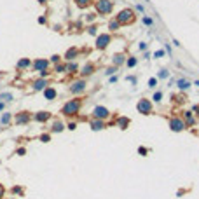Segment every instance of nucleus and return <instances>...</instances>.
I'll list each match as a JSON object with an SVG mask.
<instances>
[{
    "instance_id": "f257e3e1",
    "label": "nucleus",
    "mask_w": 199,
    "mask_h": 199,
    "mask_svg": "<svg viewBox=\"0 0 199 199\" xmlns=\"http://www.w3.org/2000/svg\"><path fill=\"white\" fill-rule=\"evenodd\" d=\"M82 107H84V98L82 96H74L72 100H68V101L61 107L59 113H61L63 117H66V119H74V117H77V115L81 113Z\"/></svg>"
},
{
    "instance_id": "f03ea898",
    "label": "nucleus",
    "mask_w": 199,
    "mask_h": 199,
    "mask_svg": "<svg viewBox=\"0 0 199 199\" xmlns=\"http://www.w3.org/2000/svg\"><path fill=\"white\" fill-rule=\"evenodd\" d=\"M113 18L121 23V26H131V25L136 21V11L131 9V7H124V9H121Z\"/></svg>"
},
{
    "instance_id": "7ed1b4c3",
    "label": "nucleus",
    "mask_w": 199,
    "mask_h": 199,
    "mask_svg": "<svg viewBox=\"0 0 199 199\" xmlns=\"http://www.w3.org/2000/svg\"><path fill=\"white\" fill-rule=\"evenodd\" d=\"M93 6H94V12L98 16H110L113 12L115 2L113 0H94Z\"/></svg>"
},
{
    "instance_id": "20e7f679",
    "label": "nucleus",
    "mask_w": 199,
    "mask_h": 199,
    "mask_svg": "<svg viewBox=\"0 0 199 199\" xmlns=\"http://www.w3.org/2000/svg\"><path fill=\"white\" fill-rule=\"evenodd\" d=\"M112 40H113V35L110 32L98 33L96 40H94V49H96V51H105V49H108V46L112 44Z\"/></svg>"
},
{
    "instance_id": "39448f33",
    "label": "nucleus",
    "mask_w": 199,
    "mask_h": 199,
    "mask_svg": "<svg viewBox=\"0 0 199 199\" xmlns=\"http://www.w3.org/2000/svg\"><path fill=\"white\" fill-rule=\"evenodd\" d=\"M136 110L138 113L141 115H152L154 113V101H152L150 98H140L138 101H136Z\"/></svg>"
},
{
    "instance_id": "423d86ee",
    "label": "nucleus",
    "mask_w": 199,
    "mask_h": 199,
    "mask_svg": "<svg viewBox=\"0 0 199 199\" xmlns=\"http://www.w3.org/2000/svg\"><path fill=\"white\" fill-rule=\"evenodd\" d=\"M32 121H33V113L30 110H19V112L14 113V119H12V122L16 126H28Z\"/></svg>"
},
{
    "instance_id": "0eeeda50",
    "label": "nucleus",
    "mask_w": 199,
    "mask_h": 199,
    "mask_svg": "<svg viewBox=\"0 0 199 199\" xmlns=\"http://www.w3.org/2000/svg\"><path fill=\"white\" fill-rule=\"evenodd\" d=\"M86 89H87V81L86 79H75V81L70 84V87H68V91L74 94V96H82L84 93H86Z\"/></svg>"
},
{
    "instance_id": "6e6552de",
    "label": "nucleus",
    "mask_w": 199,
    "mask_h": 199,
    "mask_svg": "<svg viewBox=\"0 0 199 199\" xmlns=\"http://www.w3.org/2000/svg\"><path fill=\"white\" fill-rule=\"evenodd\" d=\"M168 126H169V129H171L173 133H182V131H185L187 129V126H185V121L182 119V115H171L169 117V121H168Z\"/></svg>"
},
{
    "instance_id": "1a4fd4ad",
    "label": "nucleus",
    "mask_w": 199,
    "mask_h": 199,
    "mask_svg": "<svg viewBox=\"0 0 199 199\" xmlns=\"http://www.w3.org/2000/svg\"><path fill=\"white\" fill-rule=\"evenodd\" d=\"M112 117V112L108 110L107 107L103 105H96V107L91 110V119H100V121H108Z\"/></svg>"
},
{
    "instance_id": "9d476101",
    "label": "nucleus",
    "mask_w": 199,
    "mask_h": 199,
    "mask_svg": "<svg viewBox=\"0 0 199 199\" xmlns=\"http://www.w3.org/2000/svg\"><path fill=\"white\" fill-rule=\"evenodd\" d=\"M180 115H182V119L185 121V126H187V129H192V128H196V126H197V121H199V119L194 115L192 110H182V112H180Z\"/></svg>"
},
{
    "instance_id": "9b49d317",
    "label": "nucleus",
    "mask_w": 199,
    "mask_h": 199,
    "mask_svg": "<svg viewBox=\"0 0 199 199\" xmlns=\"http://www.w3.org/2000/svg\"><path fill=\"white\" fill-rule=\"evenodd\" d=\"M47 68H51V61H49V58H37V59H33L30 70L42 72V70H47Z\"/></svg>"
},
{
    "instance_id": "f8f14e48",
    "label": "nucleus",
    "mask_w": 199,
    "mask_h": 199,
    "mask_svg": "<svg viewBox=\"0 0 199 199\" xmlns=\"http://www.w3.org/2000/svg\"><path fill=\"white\" fill-rule=\"evenodd\" d=\"M94 72H96V65L93 63V61H87L84 66H81V70H79V77H81V79H87V77H91Z\"/></svg>"
},
{
    "instance_id": "ddd939ff",
    "label": "nucleus",
    "mask_w": 199,
    "mask_h": 199,
    "mask_svg": "<svg viewBox=\"0 0 199 199\" xmlns=\"http://www.w3.org/2000/svg\"><path fill=\"white\" fill-rule=\"evenodd\" d=\"M51 119H53V113L49 110H38L33 113V121L38 124H47V121H51Z\"/></svg>"
},
{
    "instance_id": "4468645a",
    "label": "nucleus",
    "mask_w": 199,
    "mask_h": 199,
    "mask_svg": "<svg viewBox=\"0 0 199 199\" xmlns=\"http://www.w3.org/2000/svg\"><path fill=\"white\" fill-rule=\"evenodd\" d=\"M79 56H81V49L75 47V46H72V47H68L66 51H65L63 59H65V61H75Z\"/></svg>"
},
{
    "instance_id": "2eb2a0df",
    "label": "nucleus",
    "mask_w": 199,
    "mask_h": 199,
    "mask_svg": "<svg viewBox=\"0 0 199 199\" xmlns=\"http://www.w3.org/2000/svg\"><path fill=\"white\" fill-rule=\"evenodd\" d=\"M49 86V79H35V81L32 82V91L33 93H40V91H44L46 87Z\"/></svg>"
},
{
    "instance_id": "dca6fc26",
    "label": "nucleus",
    "mask_w": 199,
    "mask_h": 199,
    "mask_svg": "<svg viewBox=\"0 0 199 199\" xmlns=\"http://www.w3.org/2000/svg\"><path fill=\"white\" fill-rule=\"evenodd\" d=\"M65 129H66V124L63 121H59V119H54L53 124H51V128H49V133L53 135V133H63Z\"/></svg>"
},
{
    "instance_id": "f3484780",
    "label": "nucleus",
    "mask_w": 199,
    "mask_h": 199,
    "mask_svg": "<svg viewBox=\"0 0 199 199\" xmlns=\"http://www.w3.org/2000/svg\"><path fill=\"white\" fill-rule=\"evenodd\" d=\"M115 126H117L119 129L126 131V129L131 126V119L126 117V115H117V117H115Z\"/></svg>"
},
{
    "instance_id": "a211bd4d",
    "label": "nucleus",
    "mask_w": 199,
    "mask_h": 199,
    "mask_svg": "<svg viewBox=\"0 0 199 199\" xmlns=\"http://www.w3.org/2000/svg\"><path fill=\"white\" fill-rule=\"evenodd\" d=\"M89 128L93 131H101V129H107L108 124L107 121H100V119H89Z\"/></svg>"
},
{
    "instance_id": "6ab92c4d",
    "label": "nucleus",
    "mask_w": 199,
    "mask_h": 199,
    "mask_svg": "<svg viewBox=\"0 0 199 199\" xmlns=\"http://www.w3.org/2000/svg\"><path fill=\"white\" fill-rule=\"evenodd\" d=\"M32 59L30 58H19L18 59V63H16V70L18 72H23V70H30L32 68Z\"/></svg>"
},
{
    "instance_id": "aec40b11",
    "label": "nucleus",
    "mask_w": 199,
    "mask_h": 199,
    "mask_svg": "<svg viewBox=\"0 0 199 199\" xmlns=\"http://www.w3.org/2000/svg\"><path fill=\"white\" fill-rule=\"evenodd\" d=\"M175 86L178 87V91H180V93H185V91H189V89H190L192 82L187 81V79H183V77H180V79H177V81H175Z\"/></svg>"
},
{
    "instance_id": "412c9836",
    "label": "nucleus",
    "mask_w": 199,
    "mask_h": 199,
    "mask_svg": "<svg viewBox=\"0 0 199 199\" xmlns=\"http://www.w3.org/2000/svg\"><path fill=\"white\" fill-rule=\"evenodd\" d=\"M169 100H171L173 105H178V107H180V105H183V103H185L187 96H185L183 93L178 91V93H171V94H169Z\"/></svg>"
},
{
    "instance_id": "4be33fe9",
    "label": "nucleus",
    "mask_w": 199,
    "mask_h": 199,
    "mask_svg": "<svg viewBox=\"0 0 199 199\" xmlns=\"http://www.w3.org/2000/svg\"><path fill=\"white\" fill-rule=\"evenodd\" d=\"M42 94H44V98H46L47 101H54V100L58 98V91H56L53 86H47V87L42 91Z\"/></svg>"
},
{
    "instance_id": "5701e85b",
    "label": "nucleus",
    "mask_w": 199,
    "mask_h": 199,
    "mask_svg": "<svg viewBox=\"0 0 199 199\" xmlns=\"http://www.w3.org/2000/svg\"><path fill=\"white\" fill-rule=\"evenodd\" d=\"M66 63V74L70 77H74V75H77L79 74V70H81V66H79V63L77 61H65Z\"/></svg>"
},
{
    "instance_id": "b1692460",
    "label": "nucleus",
    "mask_w": 199,
    "mask_h": 199,
    "mask_svg": "<svg viewBox=\"0 0 199 199\" xmlns=\"http://www.w3.org/2000/svg\"><path fill=\"white\" fill-rule=\"evenodd\" d=\"M126 58H128V56L124 53H115L112 56V65H115L117 68H121L122 65H126Z\"/></svg>"
},
{
    "instance_id": "393cba45",
    "label": "nucleus",
    "mask_w": 199,
    "mask_h": 199,
    "mask_svg": "<svg viewBox=\"0 0 199 199\" xmlns=\"http://www.w3.org/2000/svg\"><path fill=\"white\" fill-rule=\"evenodd\" d=\"M107 28H108V32H110V33H115V32H119L122 26H121V23H119L115 18H110L108 23H107Z\"/></svg>"
},
{
    "instance_id": "a878e982",
    "label": "nucleus",
    "mask_w": 199,
    "mask_h": 199,
    "mask_svg": "<svg viewBox=\"0 0 199 199\" xmlns=\"http://www.w3.org/2000/svg\"><path fill=\"white\" fill-rule=\"evenodd\" d=\"M53 74H66V63H56V65H53Z\"/></svg>"
},
{
    "instance_id": "bb28decb",
    "label": "nucleus",
    "mask_w": 199,
    "mask_h": 199,
    "mask_svg": "<svg viewBox=\"0 0 199 199\" xmlns=\"http://www.w3.org/2000/svg\"><path fill=\"white\" fill-rule=\"evenodd\" d=\"M12 119H14V113L6 112V113H2V117H0V122H2V124H6V126H9V124L12 122Z\"/></svg>"
},
{
    "instance_id": "cd10ccee",
    "label": "nucleus",
    "mask_w": 199,
    "mask_h": 199,
    "mask_svg": "<svg viewBox=\"0 0 199 199\" xmlns=\"http://www.w3.org/2000/svg\"><path fill=\"white\" fill-rule=\"evenodd\" d=\"M74 2H75V6L79 7V9H87L89 6H93L94 0H74Z\"/></svg>"
},
{
    "instance_id": "c85d7f7f",
    "label": "nucleus",
    "mask_w": 199,
    "mask_h": 199,
    "mask_svg": "<svg viewBox=\"0 0 199 199\" xmlns=\"http://www.w3.org/2000/svg\"><path fill=\"white\" fill-rule=\"evenodd\" d=\"M141 23H143V25H145L147 28H152L154 25H156L154 18H152V16H147V14H143V16H141Z\"/></svg>"
},
{
    "instance_id": "c756f323",
    "label": "nucleus",
    "mask_w": 199,
    "mask_h": 199,
    "mask_svg": "<svg viewBox=\"0 0 199 199\" xmlns=\"http://www.w3.org/2000/svg\"><path fill=\"white\" fill-rule=\"evenodd\" d=\"M86 33H87V35H91V37H96V35H98V25H94V23L87 25V26H86Z\"/></svg>"
},
{
    "instance_id": "7c9ffc66",
    "label": "nucleus",
    "mask_w": 199,
    "mask_h": 199,
    "mask_svg": "<svg viewBox=\"0 0 199 199\" xmlns=\"http://www.w3.org/2000/svg\"><path fill=\"white\" fill-rule=\"evenodd\" d=\"M136 65H138V58L136 56H128L126 58V66L128 68H135Z\"/></svg>"
},
{
    "instance_id": "2f4dec72",
    "label": "nucleus",
    "mask_w": 199,
    "mask_h": 199,
    "mask_svg": "<svg viewBox=\"0 0 199 199\" xmlns=\"http://www.w3.org/2000/svg\"><path fill=\"white\" fill-rule=\"evenodd\" d=\"M117 72H119L117 66H115V65H110V66H107V68H105V75H107V77H112V75H115Z\"/></svg>"
},
{
    "instance_id": "473e14b6",
    "label": "nucleus",
    "mask_w": 199,
    "mask_h": 199,
    "mask_svg": "<svg viewBox=\"0 0 199 199\" xmlns=\"http://www.w3.org/2000/svg\"><path fill=\"white\" fill-rule=\"evenodd\" d=\"M157 79H159V81L169 79V70H168V68H161V70L157 72Z\"/></svg>"
},
{
    "instance_id": "72a5a7b5",
    "label": "nucleus",
    "mask_w": 199,
    "mask_h": 199,
    "mask_svg": "<svg viewBox=\"0 0 199 199\" xmlns=\"http://www.w3.org/2000/svg\"><path fill=\"white\" fill-rule=\"evenodd\" d=\"M162 98H164V93H162V91H156L154 94H152L150 100H152L154 103H161V101H162Z\"/></svg>"
},
{
    "instance_id": "f704fd0d",
    "label": "nucleus",
    "mask_w": 199,
    "mask_h": 199,
    "mask_svg": "<svg viewBox=\"0 0 199 199\" xmlns=\"http://www.w3.org/2000/svg\"><path fill=\"white\" fill-rule=\"evenodd\" d=\"M11 194H14V196H25V187H21V185H14V187L11 189Z\"/></svg>"
},
{
    "instance_id": "c9c22d12",
    "label": "nucleus",
    "mask_w": 199,
    "mask_h": 199,
    "mask_svg": "<svg viewBox=\"0 0 199 199\" xmlns=\"http://www.w3.org/2000/svg\"><path fill=\"white\" fill-rule=\"evenodd\" d=\"M96 18H98V14H96V12H87V14H84V19H86V21L89 23V25H91V23L94 21Z\"/></svg>"
},
{
    "instance_id": "e433bc0d",
    "label": "nucleus",
    "mask_w": 199,
    "mask_h": 199,
    "mask_svg": "<svg viewBox=\"0 0 199 199\" xmlns=\"http://www.w3.org/2000/svg\"><path fill=\"white\" fill-rule=\"evenodd\" d=\"M51 75H53V68H47V70L38 72V77H40V79H49Z\"/></svg>"
},
{
    "instance_id": "4c0bfd02",
    "label": "nucleus",
    "mask_w": 199,
    "mask_h": 199,
    "mask_svg": "<svg viewBox=\"0 0 199 199\" xmlns=\"http://www.w3.org/2000/svg\"><path fill=\"white\" fill-rule=\"evenodd\" d=\"M157 81H159L157 77H150V79H149V82H147L149 89H156V87H157Z\"/></svg>"
},
{
    "instance_id": "58836bf2",
    "label": "nucleus",
    "mask_w": 199,
    "mask_h": 199,
    "mask_svg": "<svg viewBox=\"0 0 199 199\" xmlns=\"http://www.w3.org/2000/svg\"><path fill=\"white\" fill-rule=\"evenodd\" d=\"M38 140L42 141V143H49V141H51V133H42V135H38Z\"/></svg>"
},
{
    "instance_id": "ea45409f",
    "label": "nucleus",
    "mask_w": 199,
    "mask_h": 199,
    "mask_svg": "<svg viewBox=\"0 0 199 199\" xmlns=\"http://www.w3.org/2000/svg\"><path fill=\"white\" fill-rule=\"evenodd\" d=\"M61 54H53L51 58H49V61H51V65H56V63H61Z\"/></svg>"
},
{
    "instance_id": "a19ab883",
    "label": "nucleus",
    "mask_w": 199,
    "mask_h": 199,
    "mask_svg": "<svg viewBox=\"0 0 199 199\" xmlns=\"http://www.w3.org/2000/svg\"><path fill=\"white\" fill-rule=\"evenodd\" d=\"M152 56H154V58H164V56H166V51H164V49H157V51H154V53H152Z\"/></svg>"
},
{
    "instance_id": "79ce46f5",
    "label": "nucleus",
    "mask_w": 199,
    "mask_h": 199,
    "mask_svg": "<svg viewBox=\"0 0 199 199\" xmlns=\"http://www.w3.org/2000/svg\"><path fill=\"white\" fill-rule=\"evenodd\" d=\"M0 101H12V94L11 93H2L0 94Z\"/></svg>"
},
{
    "instance_id": "37998d69",
    "label": "nucleus",
    "mask_w": 199,
    "mask_h": 199,
    "mask_svg": "<svg viewBox=\"0 0 199 199\" xmlns=\"http://www.w3.org/2000/svg\"><path fill=\"white\" fill-rule=\"evenodd\" d=\"M149 152H150V150H149L147 147H143V145L138 147V154H140L141 157H147V156H149Z\"/></svg>"
},
{
    "instance_id": "c03bdc74",
    "label": "nucleus",
    "mask_w": 199,
    "mask_h": 199,
    "mask_svg": "<svg viewBox=\"0 0 199 199\" xmlns=\"http://www.w3.org/2000/svg\"><path fill=\"white\" fill-rule=\"evenodd\" d=\"M66 129H68V131H75L77 129V121H70V122L66 124Z\"/></svg>"
},
{
    "instance_id": "a18cd8bd",
    "label": "nucleus",
    "mask_w": 199,
    "mask_h": 199,
    "mask_svg": "<svg viewBox=\"0 0 199 199\" xmlns=\"http://www.w3.org/2000/svg\"><path fill=\"white\" fill-rule=\"evenodd\" d=\"M126 81L131 82L133 86H136V84H138V77H135V75H128V77H126Z\"/></svg>"
},
{
    "instance_id": "49530a36",
    "label": "nucleus",
    "mask_w": 199,
    "mask_h": 199,
    "mask_svg": "<svg viewBox=\"0 0 199 199\" xmlns=\"http://www.w3.org/2000/svg\"><path fill=\"white\" fill-rule=\"evenodd\" d=\"M138 49H140L141 53H145V51H149V44H147V42H140V44H138Z\"/></svg>"
},
{
    "instance_id": "de8ad7c7",
    "label": "nucleus",
    "mask_w": 199,
    "mask_h": 199,
    "mask_svg": "<svg viewBox=\"0 0 199 199\" xmlns=\"http://www.w3.org/2000/svg\"><path fill=\"white\" fill-rule=\"evenodd\" d=\"M190 110H192V112H194V115H196V117L199 119V103H196V105H192V108H190Z\"/></svg>"
},
{
    "instance_id": "09e8293b",
    "label": "nucleus",
    "mask_w": 199,
    "mask_h": 199,
    "mask_svg": "<svg viewBox=\"0 0 199 199\" xmlns=\"http://www.w3.org/2000/svg\"><path fill=\"white\" fill-rule=\"evenodd\" d=\"M25 154H26V149H25V147H19L16 150V156H25Z\"/></svg>"
},
{
    "instance_id": "8fccbe9b",
    "label": "nucleus",
    "mask_w": 199,
    "mask_h": 199,
    "mask_svg": "<svg viewBox=\"0 0 199 199\" xmlns=\"http://www.w3.org/2000/svg\"><path fill=\"white\" fill-rule=\"evenodd\" d=\"M38 25H47V16H40V18H38Z\"/></svg>"
},
{
    "instance_id": "3c124183",
    "label": "nucleus",
    "mask_w": 199,
    "mask_h": 199,
    "mask_svg": "<svg viewBox=\"0 0 199 199\" xmlns=\"http://www.w3.org/2000/svg\"><path fill=\"white\" fill-rule=\"evenodd\" d=\"M4 197H6V187L0 183V199H4Z\"/></svg>"
},
{
    "instance_id": "603ef678",
    "label": "nucleus",
    "mask_w": 199,
    "mask_h": 199,
    "mask_svg": "<svg viewBox=\"0 0 199 199\" xmlns=\"http://www.w3.org/2000/svg\"><path fill=\"white\" fill-rule=\"evenodd\" d=\"M119 81V77L117 75H112V77H108V84H115V82Z\"/></svg>"
},
{
    "instance_id": "864d4df0",
    "label": "nucleus",
    "mask_w": 199,
    "mask_h": 199,
    "mask_svg": "<svg viewBox=\"0 0 199 199\" xmlns=\"http://www.w3.org/2000/svg\"><path fill=\"white\" fill-rule=\"evenodd\" d=\"M135 11H138V12H145V7L141 6V4H136V6H135Z\"/></svg>"
},
{
    "instance_id": "5fc2aeb1",
    "label": "nucleus",
    "mask_w": 199,
    "mask_h": 199,
    "mask_svg": "<svg viewBox=\"0 0 199 199\" xmlns=\"http://www.w3.org/2000/svg\"><path fill=\"white\" fill-rule=\"evenodd\" d=\"M164 51H166V54L171 56V46H169V44H164Z\"/></svg>"
},
{
    "instance_id": "6e6d98bb",
    "label": "nucleus",
    "mask_w": 199,
    "mask_h": 199,
    "mask_svg": "<svg viewBox=\"0 0 199 199\" xmlns=\"http://www.w3.org/2000/svg\"><path fill=\"white\" fill-rule=\"evenodd\" d=\"M150 56H152L150 51H145V53H143V58H145V59H150Z\"/></svg>"
},
{
    "instance_id": "4d7b16f0",
    "label": "nucleus",
    "mask_w": 199,
    "mask_h": 199,
    "mask_svg": "<svg viewBox=\"0 0 199 199\" xmlns=\"http://www.w3.org/2000/svg\"><path fill=\"white\" fill-rule=\"evenodd\" d=\"M173 46H175V47H180V46H182V44L178 42L177 38H173Z\"/></svg>"
},
{
    "instance_id": "13d9d810",
    "label": "nucleus",
    "mask_w": 199,
    "mask_h": 199,
    "mask_svg": "<svg viewBox=\"0 0 199 199\" xmlns=\"http://www.w3.org/2000/svg\"><path fill=\"white\" fill-rule=\"evenodd\" d=\"M4 108H6V101H0V112H2Z\"/></svg>"
},
{
    "instance_id": "bf43d9fd",
    "label": "nucleus",
    "mask_w": 199,
    "mask_h": 199,
    "mask_svg": "<svg viewBox=\"0 0 199 199\" xmlns=\"http://www.w3.org/2000/svg\"><path fill=\"white\" fill-rule=\"evenodd\" d=\"M38 4H40V6H46V4H47V0H38Z\"/></svg>"
},
{
    "instance_id": "052dcab7",
    "label": "nucleus",
    "mask_w": 199,
    "mask_h": 199,
    "mask_svg": "<svg viewBox=\"0 0 199 199\" xmlns=\"http://www.w3.org/2000/svg\"><path fill=\"white\" fill-rule=\"evenodd\" d=\"M194 86H197V87H199V79H197V81H194Z\"/></svg>"
},
{
    "instance_id": "680f3d73",
    "label": "nucleus",
    "mask_w": 199,
    "mask_h": 199,
    "mask_svg": "<svg viewBox=\"0 0 199 199\" xmlns=\"http://www.w3.org/2000/svg\"><path fill=\"white\" fill-rule=\"evenodd\" d=\"M47 2H53V0H47Z\"/></svg>"
},
{
    "instance_id": "e2e57ef3",
    "label": "nucleus",
    "mask_w": 199,
    "mask_h": 199,
    "mask_svg": "<svg viewBox=\"0 0 199 199\" xmlns=\"http://www.w3.org/2000/svg\"><path fill=\"white\" fill-rule=\"evenodd\" d=\"M4 199H7V197H4Z\"/></svg>"
}]
</instances>
